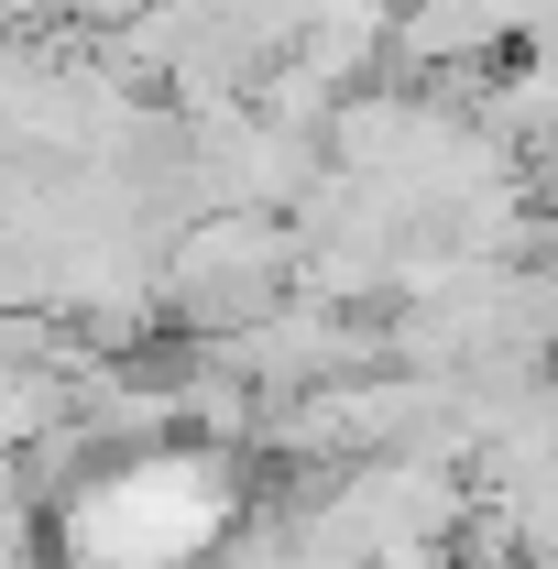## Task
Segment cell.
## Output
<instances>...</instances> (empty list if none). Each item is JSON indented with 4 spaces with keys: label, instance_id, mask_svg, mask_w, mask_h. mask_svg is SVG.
<instances>
[{
    "label": "cell",
    "instance_id": "obj_1",
    "mask_svg": "<svg viewBox=\"0 0 558 569\" xmlns=\"http://www.w3.org/2000/svg\"><path fill=\"white\" fill-rule=\"evenodd\" d=\"M230 526H241L230 449H121L56 493L67 569H209Z\"/></svg>",
    "mask_w": 558,
    "mask_h": 569
}]
</instances>
